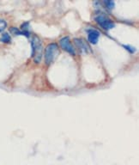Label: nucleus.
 <instances>
[{"label":"nucleus","instance_id":"5","mask_svg":"<svg viewBox=\"0 0 139 165\" xmlns=\"http://www.w3.org/2000/svg\"><path fill=\"white\" fill-rule=\"evenodd\" d=\"M74 42L76 45V47L79 48L80 52L82 53H87L89 51H90V47L88 46V44L86 43V41L80 38H76L74 39Z\"/></svg>","mask_w":139,"mask_h":165},{"label":"nucleus","instance_id":"2","mask_svg":"<svg viewBox=\"0 0 139 165\" xmlns=\"http://www.w3.org/2000/svg\"><path fill=\"white\" fill-rule=\"evenodd\" d=\"M58 53V46L56 43H50L45 51V62L47 65L52 64Z\"/></svg>","mask_w":139,"mask_h":165},{"label":"nucleus","instance_id":"9","mask_svg":"<svg viewBox=\"0 0 139 165\" xmlns=\"http://www.w3.org/2000/svg\"><path fill=\"white\" fill-rule=\"evenodd\" d=\"M104 4H106V8L110 9H112L114 8L115 3L114 2H113V1H105V2H104Z\"/></svg>","mask_w":139,"mask_h":165},{"label":"nucleus","instance_id":"8","mask_svg":"<svg viewBox=\"0 0 139 165\" xmlns=\"http://www.w3.org/2000/svg\"><path fill=\"white\" fill-rule=\"evenodd\" d=\"M11 41L10 35L8 33H3L0 37V41L3 43H9Z\"/></svg>","mask_w":139,"mask_h":165},{"label":"nucleus","instance_id":"3","mask_svg":"<svg viewBox=\"0 0 139 165\" xmlns=\"http://www.w3.org/2000/svg\"><path fill=\"white\" fill-rule=\"evenodd\" d=\"M95 20L105 30H109V29H112L113 28H114V23L103 15H99L97 17H95Z\"/></svg>","mask_w":139,"mask_h":165},{"label":"nucleus","instance_id":"7","mask_svg":"<svg viewBox=\"0 0 139 165\" xmlns=\"http://www.w3.org/2000/svg\"><path fill=\"white\" fill-rule=\"evenodd\" d=\"M9 31L12 34H14L15 35H24L26 37H29L30 36V33L27 30H23V31H20L17 28H15V27H12L10 28Z\"/></svg>","mask_w":139,"mask_h":165},{"label":"nucleus","instance_id":"4","mask_svg":"<svg viewBox=\"0 0 139 165\" xmlns=\"http://www.w3.org/2000/svg\"><path fill=\"white\" fill-rule=\"evenodd\" d=\"M59 44H60L61 47L65 50V51H66L67 53H69L70 54H71V55H73V56L76 55V51H75V48L73 47V46L71 45V41H70V38H69V37L65 36V37L62 38V39L59 41Z\"/></svg>","mask_w":139,"mask_h":165},{"label":"nucleus","instance_id":"10","mask_svg":"<svg viewBox=\"0 0 139 165\" xmlns=\"http://www.w3.org/2000/svg\"><path fill=\"white\" fill-rule=\"evenodd\" d=\"M7 27V23L4 20H0V33L3 32Z\"/></svg>","mask_w":139,"mask_h":165},{"label":"nucleus","instance_id":"1","mask_svg":"<svg viewBox=\"0 0 139 165\" xmlns=\"http://www.w3.org/2000/svg\"><path fill=\"white\" fill-rule=\"evenodd\" d=\"M31 47H32V53L31 56L33 57V61L36 64H40L42 58V43L39 37L33 36L31 41Z\"/></svg>","mask_w":139,"mask_h":165},{"label":"nucleus","instance_id":"6","mask_svg":"<svg viewBox=\"0 0 139 165\" xmlns=\"http://www.w3.org/2000/svg\"><path fill=\"white\" fill-rule=\"evenodd\" d=\"M100 35V33L96 29L92 28V29L88 30V40H89V41L91 44L95 45L98 42Z\"/></svg>","mask_w":139,"mask_h":165},{"label":"nucleus","instance_id":"11","mask_svg":"<svg viewBox=\"0 0 139 165\" xmlns=\"http://www.w3.org/2000/svg\"><path fill=\"white\" fill-rule=\"evenodd\" d=\"M124 47H125V49L130 51L131 53H134V52H136V49H135L134 47H131V46H124Z\"/></svg>","mask_w":139,"mask_h":165}]
</instances>
